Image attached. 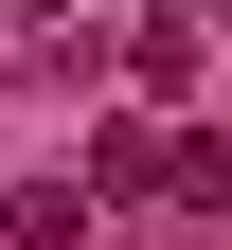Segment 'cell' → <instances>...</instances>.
<instances>
[{
  "instance_id": "obj_1",
  "label": "cell",
  "mask_w": 232,
  "mask_h": 250,
  "mask_svg": "<svg viewBox=\"0 0 232 250\" xmlns=\"http://www.w3.org/2000/svg\"><path fill=\"white\" fill-rule=\"evenodd\" d=\"M161 214H232V143H214V125L161 143Z\"/></svg>"
},
{
  "instance_id": "obj_2",
  "label": "cell",
  "mask_w": 232,
  "mask_h": 250,
  "mask_svg": "<svg viewBox=\"0 0 232 250\" xmlns=\"http://www.w3.org/2000/svg\"><path fill=\"white\" fill-rule=\"evenodd\" d=\"M0 232H18V250H72V232H89V179H18Z\"/></svg>"
},
{
  "instance_id": "obj_3",
  "label": "cell",
  "mask_w": 232,
  "mask_h": 250,
  "mask_svg": "<svg viewBox=\"0 0 232 250\" xmlns=\"http://www.w3.org/2000/svg\"><path fill=\"white\" fill-rule=\"evenodd\" d=\"M89 197H107V214L161 197V125H107V143H89Z\"/></svg>"
}]
</instances>
